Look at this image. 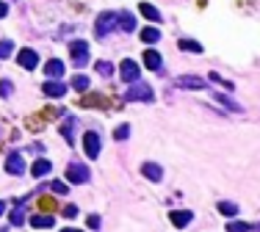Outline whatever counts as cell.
<instances>
[{"instance_id":"obj_1","label":"cell","mask_w":260,"mask_h":232,"mask_svg":"<svg viewBox=\"0 0 260 232\" xmlns=\"http://www.w3.org/2000/svg\"><path fill=\"white\" fill-rule=\"evenodd\" d=\"M125 100H128V102H153V100H155L153 86L133 80V83L128 86V92H125Z\"/></svg>"},{"instance_id":"obj_34","label":"cell","mask_w":260,"mask_h":232,"mask_svg":"<svg viewBox=\"0 0 260 232\" xmlns=\"http://www.w3.org/2000/svg\"><path fill=\"white\" fill-rule=\"evenodd\" d=\"M64 216H67V218H75V216H78V208H75V205H67V208H64Z\"/></svg>"},{"instance_id":"obj_8","label":"cell","mask_w":260,"mask_h":232,"mask_svg":"<svg viewBox=\"0 0 260 232\" xmlns=\"http://www.w3.org/2000/svg\"><path fill=\"white\" fill-rule=\"evenodd\" d=\"M17 64L23 67V70H36V64H39V55L33 53V50H28V47H23L20 53H17Z\"/></svg>"},{"instance_id":"obj_16","label":"cell","mask_w":260,"mask_h":232,"mask_svg":"<svg viewBox=\"0 0 260 232\" xmlns=\"http://www.w3.org/2000/svg\"><path fill=\"white\" fill-rule=\"evenodd\" d=\"M45 75H47V77H64V61H58V58H50V61L45 64Z\"/></svg>"},{"instance_id":"obj_36","label":"cell","mask_w":260,"mask_h":232,"mask_svg":"<svg viewBox=\"0 0 260 232\" xmlns=\"http://www.w3.org/2000/svg\"><path fill=\"white\" fill-rule=\"evenodd\" d=\"M3 213H6V202L0 199V216H3Z\"/></svg>"},{"instance_id":"obj_13","label":"cell","mask_w":260,"mask_h":232,"mask_svg":"<svg viewBox=\"0 0 260 232\" xmlns=\"http://www.w3.org/2000/svg\"><path fill=\"white\" fill-rule=\"evenodd\" d=\"M144 67L147 70H153V72H161L163 70V58L158 50H147L144 53Z\"/></svg>"},{"instance_id":"obj_15","label":"cell","mask_w":260,"mask_h":232,"mask_svg":"<svg viewBox=\"0 0 260 232\" xmlns=\"http://www.w3.org/2000/svg\"><path fill=\"white\" fill-rule=\"evenodd\" d=\"M141 174H144L147 180H153V183H161L163 180V169L158 163H144V166H141Z\"/></svg>"},{"instance_id":"obj_20","label":"cell","mask_w":260,"mask_h":232,"mask_svg":"<svg viewBox=\"0 0 260 232\" xmlns=\"http://www.w3.org/2000/svg\"><path fill=\"white\" fill-rule=\"evenodd\" d=\"M177 47H180L183 53H202V45H199V42H194V39H180V42H177Z\"/></svg>"},{"instance_id":"obj_12","label":"cell","mask_w":260,"mask_h":232,"mask_svg":"<svg viewBox=\"0 0 260 232\" xmlns=\"http://www.w3.org/2000/svg\"><path fill=\"white\" fill-rule=\"evenodd\" d=\"M75 130H78V119L75 116H67L64 124H61V136H64V141H67L69 147L75 144Z\"/></svg>"},{"instance_id":"obj_11","label":"cell","mask_w":260,"mask_h":232,"mask_svg":"<svg viewBox=\"0 0 260 232\" xmlns=\"http://www.w3.org/2000/svg\"><path fill=\"white\" fill-rule=\"evenodd\" d=\"M116 28L125 31V33H133L136 31V17L130 14V11H119V14H116Z\"/></svg>"},{"instance_id":"obj_32","label":"cell","mask_w":260,"mask_h":232,"mask_svg":"<svg viewBox=\"0 0 260 232\" xmlns=\"http://www.w3.org/2000/svg\"><path fill=\"white\" fill-rule=\"evenodd\" d=\"M50 188H53L55 193H64V196H67V191H69V186L64 183V180H53V183H50Z\"/></svg>"},{"instance_id":"obj_30","label":"cell","mask_w":260,"mask_h":232,"mask_svg":"<svg viewBox=\"0 0 260 232\" xmlns=\"http://www.w3.org/2000/svg\"><path fill=\"white\" fill-rule=\"evenodd\" d=\"M128 136H130V124H119V127L114 130V139L116 141H125Z\"/></svg>"},{"instance_id":"obj_6","label":"cell","mask_w":260,"mask_h":232,"mask_svg":"<svg viewBox=\"0 0 260 232\" xmlns=\"http://www.w3.org/2000/svg\"><path fill=\"white\" fill-rule=\"evenodd\" d=\"M6 171L11 174V177H20V174H25V161L20 152H8L6 158Z\"/></svg>"},{"instance_id":"obj_33","label":"cell","mask_w":260,"mask_h":232,"mask_svg":"<svg viewBox=\"0 0 260 232\" xmlns=\"http://www.w3.org/2000/svg\"><path fill=\"white\" fill-rule=\"evenodd\" d=\"M86 224L92 227V230H100V224H103V221H100V216H89V218H86Z\"/></svg>"},{"instance_id":"obj_29","label":"cell","mask_w":260,"mask_h":232,"mask_svg":"<svg viewBox=\"0 0 260 232\" xmlns=\"http://www.w3.org/2000/svg\"><path fill=\"white\" fill-rule=\"evenodd\" d=\"M210 80H213V83H219V86H224L227 92H233V89H235V83H230V80H224V77H219V72H210Z\"/></svg>"},{"instance_id":"obj_19","label":"cell","mask_w":260,"mask_h":232,"mask_svg":"<svg viewBox=\"0 0 260 232\" xmlns=\"http://www.w3.org/2000/svg\"><path fill=\"white\" fill-rule=\"evenodd\" d=\"M31 227H36V230H50V227H55V218H50V216H33L31 218Z\"/></svg>"},{"instance_id":"obj_9","label":"cell","mask_w":260,"mask_h":232,"mask_svg":"<svg viewBox=\"0 0 260 232\" xmlns=\"http://www.w3.org/2000/svg\"><path fill=\"white\" fill-rule=\"evenodd\" d=\"M119 75H122L125 83H133V80H138L141 70H138V64L133 61V58H128V61H122V67H119Z\"/></svg>"},{"instance_id":"obj_26","label":"cell","mask_w":260,"mask_h":232,"mask_svg":"<svg viewBox=\"0 0 260 232\" xmlns=\"http://www.w3.org/2000/svg\"><path fill=\"white\" fill-rule=\"evenodd\" d=\"M227 230H230V232H238V230H260V224H246V221H230Z\"/></svg>"},{"instance_id":"obj_31","label":"cell","mask_w":260,"mask_h":232,"mask_svg":"<svg viewBox=\"0 0 260 232\" xmlns=\"http://www.w3.org/2000/svg\"><path fill=\"white\" fill-rule=\"evenodd\" d=\"M11 94H14L11 80H0V97H11Z\"/></svg>"},{"instance_id":"obj_5","label":"cell","mask_w":260,"mask_h":232,"mask_svg":"<svg viewBox=\"0 0 260 232\" xmlns=\"http://www.w3.org/2000/svg\"><path fill=\"white\" fill-rule=\"evenodd\" d=\"M175 86L188 89V92H202V89H208L205 80H202L199 75H180V77H175Z\"/></svg>"},{"instance_id":"obj_27","label":"cell","mask_w":260,"mask_h":232,"mask_svg":"<svg viewBox=\"0 0 260 232\" xmlns=\"http://www.w3.org/2000/svg\"><path fill=\"white\" fill-rule=\"evenodd\" d=\"M8 218H11V227H20V224H25V210H23V208H14Z\"/></svg>"},{"instance_id":"obj_14","label":"cell","mask_w":260,"mask_h":232,"mask_svg":"<svg viewBox=\"0 0 260 232\" xmlns=\"http://www.w3.org/2000/svg\"><path fill=\"white\" fill-rule=\"evenodd\" d=\"M191 218H194L191 210H172L169 221H172L175 227H188V224H191Z\"/></svg>"},{"instance_id":"obj_21","label":"cell","mask_w":260,"mask_h":232,"mask_svg":"<svg viewBox=\"0 0 260 232\" xmlns=\"http://www.w3.org/2000/svg\"><path fill=\"white\" fill-rule=\"evenodd\" d=\"M69 86H72V89H78V92H89L92 80H89V75H75L72 80H69Z\"/></svg>"},{"instance_id":"obj_3","label":"cell","mask_w":260,"mask_h":232,"mask_svg":"<svg viewBox=\"0 0 260 232\" xmlns=\"http://www.w3.org/2000/svg\"><path fill=\"white\" fill-rule=\"evenodd\" d=\"M114 28H116V11H100L97 23H94V33L103 39L105 33L114 31Z\"/></svg>"},{"instance_id":"obj_4","label":"cell","mask_w":260,"mask_h":232,"mask_svg":"<svg viewBox=\"0 0 260 232\" xmlns=\"http://www.w3.org/2000/svg\"><path fill=\"white\" fill-rule=\"evenodd\" d=\"M89 177H92V171L86 169V163L80 161H72L67 169V180L69 183H89Z\"/></svg>"},{"instance_id":"obj_24","label":"cell","mask_w":260,"mask_h":232,"mask_svg":"<svg viewBox=\"0 0 260 232\" xmlns=\"http://www.w3.org/2000/svg\"><path fill=\"white\" fill-rule=\"evenodd\" d=\"M219 213L227 216V218H233V216H238V205L235 202H219Z\"/></svg>"},{"instance_id":"obj_35","label":"cell","mask_w":260,"mask_h":232,"mask_svg":"<svg viewBox=\"0 0 260 232\" xmlns=\"http://www.w3.org/2000/svg\"><path fill=\"white\" fill-rule=\"evenodd\" d=\"M8 14V6H6V3H3V0H0V20H3V17H6Z\"/></svg>"},{"instance_id":"obj_7","label":"cell","mask_w":260,"mask_h":232,"mask_svg":"<svg viewBox=\"0 0 260 232\" xmlns=\"http://www.w3.org/2000/svg\"><path fill=\"white\" fill-rule=\"evenodd\" d=\"M42 92H45V97L58 100V97H64V94H67V86H64V80H58V77H50V80L42 86Z\"/></svg>"},{"instance_id":"obj_23","label":"cell","mask_w":260,"mask_h":232,"mask_svg":"<svg viewBox=\"0 0 260 232\" xmlns=\"http://www.w3.org/2000/svg\"><path fill=\"white\" fill-rule=\"evenodd\" d=\"M50 169H53V166H50V161H45V158H39L36 163H33V174H36V177H45V174H50Z\"/></svg>"},{"instance_id":"obj_10","label":"cell","mask_w":260,"mask_h":232,"mask_svg":"<svg viewBox=\"0 0 260 232\" xmlns=\"http://www.w3.org/2000/svg\"><path fill=\"white\" fill-rule=\"evenodd\" d=\"M83 149H86V155H89V158H97V155H100V133L86 130V136H83Z\"/></svg>"},{"instance_id":"obj_2","label":"cell","mask_w":260,"mask_h":232,"mask_svg":"<svg viewBox=\"0 0 260 232\" xmlns=\"http://www.w3.org/2000/svg\"><path fill=\"white\" fill-rule=\"evenodd\" d=\"M69 55H72V64H75L78 70H83L86 64H89V45H86L83 39H72L69 42Z\"/></svg>"},{"instance_id":"obj_18","label":"cell","mask_w":260,"mask_h":232,"mask_svg":"<svg viewBox=\"0 0 260 232\" xmlns=\"http://www.w3.org/2000/svg\"><path fill=\"white\" fill-rule=\"evenodd\" d=\"M138 11H141V14L150 20V23H155V25L161 23V11H158L155 6H150V3H141V6H138Z\"/></svg>"},{"instance_id":"obj_28","label":"cell","mask_w":260,"mask_h":232,"mask_svg":"<svg viewBox=\"0 0 260 232\" xmlns=\"http://www.w3.org/2000/svg\"><path fill=\"white\" fill-rule=\"evenodd\" d=\"M11 53H14V42H8V39H0V58H8Z\"/></svg>"},{"instance_id":"obj_25","label":"cell","mask_w":260,"mask_h":232,"mask_svg":"<svg viewBox=\"0 0 260 232\" xmlns=\"http://www.w3.org/2000/svg\"><path fill=\"white\" fill-rule=\"evenodd\" d=\"M97 75L100 77H111L114 75V64L111 61H97Z\"/></svg>"},{"instance_id":"obj_22","label":"cell","mask_w":260,"mask_h":232,"mask_svg":"<svg viewBox=\"0 0 260 232\" xmlns=\"http://www.w3.org/2000/svg\"><path fill=\"white\" fill-rule=\"evenodd\" d=\"M141 42H147V45L161 42V31H158V28H153V25H150V28H144V31H141Z\"/></svg>"},{"instance_id":"obj_17","label":"cell","mask_w":260,"mask_h":232,"mask_svg":"<svg viewBox=\"0 0 260 232\" xmlns=\"http://www.w3.org/2000/svg\"><path fill=\"white\" fill-rule=\"evenodd\" d=\"M216 102H219V105H224V108H227L230 114H241V111H244L235 100H230L227 94H219V92H216Z\"/></svg>"}]
</instances>
